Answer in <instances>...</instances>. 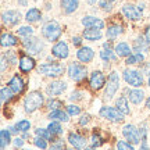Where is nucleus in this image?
<instances>
[{"instance_id": "1", "label": "nucleus", "mask_w": 150, "mask_h": 150, "mask_svg": "<svg viewBox=\"0 0 150 150\" xmlns=\"http://www.w3.org/2000/svg\"><path fill=\"white\" fill-rule=\"evenodd\" d=\"M42 104H43V95L40 92L33 91L25 97V100H24V110H25V112H33L36 111L38 108L42 107Z\"/></svg>"}, {"instance_id": "2", "label": "nucleus", "mask_w": 150, "mask_h": 150, "mask_svg": "<svg viewBox=\"0 0 150 150\" xmlns=\"http://www.w3.org/2000/svg\"><path fill=\"white\" fill-rule=\"evenodd\" d=\"M42 35L49 42H54L61 36V27L57 21H49L42 28Z\"/></svg>"}, {"instance_id": "3", "label": "nucleus", "mask_w": 150, "mask_h": 150, "mask_svg": "<svg viewBox=\"0 0 150 150\" xmlns=\"http://www.w3.org/2000/svg\"><path fill=\"white\" fill-rule=\"evenodd\" d=\"M38 71L40 72V74L46 75V76H60V75H63L64 72V65L60 64V63H46V64H42L39 65V68Z\"/></svg>"}, {"instance_id": "4", "label": "nucleus", "mask_w": 150, "mask_h": 150, "mask_svg": "<svg viewBox=\"0 0 150 150\" xmlns=\"http://www.w3.org/2000/svg\"><path fill=\"white\" fill-rule=\"evenodd\" d=\"M120 88V76L115 71H112L107 81V86H106V91H104V96L106 99H112V96L115 95V92Z\"/></svg>"}, {"instance_id": "5", "label": "nucleus", "mask_w": 150, "mask_h": 150, "mask_svg": "<svg viewBox=\"0 0 150 150\" xmlns=\"http://www.w3.org/2000/svg\"><path fill=\"white\" fill-rule=\"evenodd\" d=\"M124 79L128 85L135 86V88H139L143 85V76L136 70H125L124 71Z\"/></svg>"}, {"instance_id": "6", "label": "nucleus", "mask_w": 150, "mask_h": 150, "mask_svg": "<svg viewBox=\"0 0 150 150\" xmlns=\"http://www.w3.org/2000/svg\"><path fill=\"white\" fill-rule=\"evenodd\" d=\"M100 115L106 120L114 121V122H121L124 120V114L118 108L114 107H102L100 108Z\"/></svg>"}, {"instance_id": "7", "label": "nucleus", "mask_w": 150, "mask_h": 150, "mask_svg": "<svg viewBox=\"0 0 150 150\" xmlns=\"http://www.w3.org/2000/svg\"><path fill=\"white\" fill-rule=\"evenodd\" d=\"M22 45L28 49L31 54H40L43 50V43L38 38H24Z\"/></svg>"}, {"instance_id": "8", "label": "nucleus", "mask_w": 150, "mask_h": 150, "mask_svg": "<svg viewBox=\"0 0 150 150\" xmlns=\"http://www.w3.org/2000/svg\"><path fill=\"white\" fill-rule=\"evenodd\" d=\"M122 135H124V138L127 140H129L132 145L139 143L140 132H139V129H136V127H134V125H125L122 128Z\"/></svg>"}, {"instance_id": "9", "label": "nucleus", "mask_w": 150, "mask_h": 150, "mask_svg": "<svg viewBox=\"0 0 150 150\" xmlns=\"http://www.w3.org/2000/svg\"><path fill=\"white\" fill-rule=\"evenodd\" d=\"M68 75L71 79L74 81H81L86 76V67L78 64V63H72L68 67Z\"/></svg>"}, {"instance_id": "10", "label": "nucleus", "mask_w": 150, "mask_h": 150, "mask_svg": "<svg viewBox=\"0 0 150 150\" xmlns=\"http://www.w3.org/2000/svg\"><path fill=\"white\" fill-rule=\"evenodd\" d=\"M106 83V76L103 75L102 71H93L91 75V88L95 91L102 89Z\"/></svg>"}, {"instance_id": "11", "label": "nucleus", "mask_w": 150, "mask_h": 150, "mask_svg": "<svg viewBox=\"0 0 150 150\" xmlns=\"http://www.w3.org/2000/svg\"><path fill=\"white\" fill-rule=\"evenodd\" d=\"M122 13L128 20H132V21H138V20L142 18V11L132 4H124Z\"/></svg>"}, {"instance_id": "12", "label": "nucleus", "mask_w": 150, "mask_h": 150, "mask_svg": "<svg viewBox=\"0 0 150 150\" xmlns=\"http://www.w3.org/2000/svg\"><path fill=\"white\" fill-rule=\"evenodd\" d=\"M20 20H21V14H20L18 11H14V10L6 11V13H3V16H1V21L4 22L6 25H10V27L18 24Z\"/></svg>"}, {"instance_id": "13", "label": "nucleus", "mask_w": 150, "mask_h": 150, "mask_svg": "<svg viewBox=\"0 0 150 150\" xmlns=\"http://www.w3.org/2000/svg\"><path fill=\"white\" fill-rule=\"evenodd\" d=\"M68 142H70V145L76 150H82V149H86V140L85 138L79 134H74V132H71L68 135Z\"/></svg>"}, {"instance_id": "14", "label": "nucleus", "mask_w": 150, "mask_h": 150, "mask_svg": "<svg viewBox=\"0 0 150 150\" xmlns=\"http://www.w3.org/2000/svg\"><path fill=\"white\" fill-rule=\"evenodd\" d=\"M65 89H67V83H65V82L54 81V82H52V83L47 85L46 92H47V95H50V96H57L60 93H63Z\"/></svg>"}, {"instance_id": "15", "label": "nucleus", "mask_w": 150, "mask_h": 150, "mask_svg": "<svg viewBox=\"0 0 150 150\" xmlns=\"http://www.w3.org/2000/svg\"><path fill=\"white\" fill-rule=\"evenodd\" d=\"M82 24L86 28H89V29H103L104 28V22L100 18H96V17H92V16L83 17L82 18Z\"/></svg>"}, {"instance_id": "16", "label": "nucleus", "mask_w": 150, "mask_h": 150, "mask_svg": "<svg viewBox=\"0 0 150 150\" xmlns=\"http://www.w3.org/2000/svg\"><path fill=\"white\" fill-rule=\"evenodd\" d=\"M52 53L57 59H67L68 57V46H67V43L61 40L57 45H54L53 49H52Z\"/></svg>"}, {"instance_id": "17", "label": "nucleus", "mask_w": 150, "mask_h": 150, "mask_svg": "<svg viewBox=\"0 0 150 150\" xmlns=\"http://www.w3.org/2000/svg\"><path fill=\"white\" fill-rule=\"evenodd\" d=\"M93 56H95V53H93V50L91 47H81L76 52V57L82 63H91L93 60Z\"/></svg>"}, {"instance_id": "18", "label": "nucleus", "mask_w": 150, "mask_h": 150, "mask_svg": "<svg viewBox=\"0 0 150 150\" xmlns=\"http://www.w3.org/2000/svg\"><path fill=\"white\" fill-rule=\"evenodd\" d=\"M35 67V61H33L32 57L29 56H25V54H21V59H20V70L22 72H29Z\"/></svg>"}, {"instance_id": "19", "label": "nucleus", "mask_w": 150, "mask_h": 150, "mask_svg": "<svg viewBox=\"0 0 150 150\" xmlns=\"http://www.w3.org/2000/svg\"><path fill=\"white\" fill-rule=\"evenodd\" d=\"M8 88H10L14 93H21V92L24 91V81L21 79V76L14 75L13 79L8 82Z\"/></svg>"}, {"instance_id": "20", "label": "nucleus", "mask_w": 150, "mask_h": 150, "mask_svg": "<svg viewBox=\"0 0 150 150\" xmlns=\"http://www.w3.org/2000/svg\"><path fill=\"white\" fill-rule=\"evenodd\" d=\"M60 3H61V7H63L65 14H71V13H74L78 8L79 0H61Z\"/></svg>"}, {"instance_id": "21", "label": "nucleus", "mask_w": 150, "mask_h": 150, "mask_svg": "<svg viewBox=\"0 0 150 150\" xmlns=\"http://www.w3.org/2000/svg\"><path fill=\"white\" fill-rule=\"evenodd\" d=\"M128 96H129V100L134 103V104H139V103L143 102L145 93H143V91H140V89H132V91L128 92Z\"/></svg>"}, {"instance_id": "22", "label": "nucleus", "mask_w": 150, "mask_h": 150, "mask_svg": "<svg viewBox=\"0 0 150 150\" xmlns=\"http://www.w3.org/2000/svg\"><path fill=\"white\" fill-rule=\"evenodd\" d=\"M149 40L147 39H145L143 36H139L136 38V40H135L134 43V49L138 52V53H140V52H146V50H149Z\"/></svg>"}, {"instance_id": "23", "label": "nucleus", "mask_w": 150, "mask_h": 150, "mask_svg": "<svg viewBox=\"0 0 150 150\" xmlns=\"http://www.w3.org/2000/svg\"><path fill=\"white\" fill-rule=\"evenodd\" d=\"M114 52H115V54L120 56V57H129V56H131V49H129V46L127 43H124V42L115 45Z\"/></svg>"}, {"instance_id": "24", "label": "nucleus", "mask_w": 150, "mask_h": 150, "mask_svg": "<svg viewBox=\"0 0 150 150\" xmlns=\"http://www.w3.org/2000/svg\"><path fill=\"white\" fill-rule=\"evenodd\" d=\"M17 43H18V39H17L14 35H11V33H3V35H1V46H3V47L16 46Z\"/></svg>"}, {"instance_id": "25", "label": "nucleus", "mask_w": 150, "mask_h": 150, "mask_svg": "<svg viewBox=\"0 0 150 150\" xmlns=\"http://www.w3.org/2000/svg\"><path fill=\"white\" fill-rule=\"evenodd\" d=\"M49 118L50 120H59V121H63V122H67L70 120V114H67L65 111H63L61 108L60 110H54L49 114Z\"/></svg>"}, {"instance_id": "26", "label": "nucleus", "mask_w": 150, "mask_h": 150, "mask_svg": "<svg viewBox=\"0 0 150 150\" xmlns=\"http://www.w3.org/2000/svg\"><path fill=\"white\" fill-rule=\"evenodd\" d=\"M83 38L86 40H99L102 38L100 29H86L83 31Z\"/></svg>"}, {"instance_id": "27", "label": "nucleus", "mask_w": 150, "mask_h": 150, "mask_svg": "<svg viewBox=\"0 0 150 150\" xmlns=\"http://www.w3.org/2000/svg\"><path fill=\"white\" fill-rule=\"evenodd\" d=\"M115 107H118V110L122 112L124 115L125 114H129V107H128V102H127V97L125 96H121L117 99L115 102Z\"/></svg>"}, {"instance_id": "28", "label": "nucleus", "mask_w": 150, "mask_h": 150, "mask_svg": "<svg viewBox=\"0 0 150 150\" xmlns=\"http://www.w3.org/2000/svg\"><path fill=\"white\" fill-rule=\"evenodd\" d=\"M100 57H102L104 61H108V60H115V56L112 54V50H111V46L110 43H104V50L100 52Z\"/></svg>"}, {"instance_id": "29", "label": "nucleus", "mask_w": 150, "mask_h": 150, "mask_svg": "<svg viewBox=\"0 0 150 150\" xmlns=\"http://www.w3.org/2000/svg\"><path fill=\"white\" fill-rule=\"evenodd\" d=\"M40 17H42V13H40V10H38V8H31V10L27 13L25 20H27L28 22H35V21H38Z\"/></svg>"}, {"instance_id": "30", "label": "nucleus", "mask_w": 150, "mask_h": 150, "mask_svg": "<svg viewBox=\"0 0 150 150\" xmlns=\"http://www.w3.org/2000/svg\"><path fill=\"white\" fill-rule=\"evenodd\" d=\"M122 33V27L121 25H111V27L107 28V38L110 39H114V38H117L118 35H121Z\"/></svg>"}, {"instance_id": "31", "label": "nucleus", "mask_w": 150, "mask_h": 150, "mask_svg": "<svg viewBox=\"0 0 150 150\" xmlns=\"http://www.w3.org/2000/svg\"><path fill=\"white\" fill-rule=\"evenodd\" d=\"M0 140H1V150L6 149V146L10 143V131L7 129H1L0 131Z\"/></svg>"}, {"instance_id": "32", "label": "nucleus", "mask_w": 150, "mask_h": 150, "mask_svg": "<svg viewBox=\"0 0 150 150\" xmlns=\"http://www.w3.org/2000/svg\"><path fill=\"white\" fill-rule=\"evenodd\" d=\"M49 132L52 135H60L63 134V128H61V125H60V122H57V121H52V122L49 124Z\"/></svg>"}, {"instance_id": "33", "label": "nucleus", "mask_w": 150, "mask_h": 150, "mask_svg": "<svg viewBox=\"0 0 150 150\" xmlns=\"http://www.w3.org/2000/svg\"><path fill=\"white\" fill-rule=\"evenodd\" d=\"M143 61V54L142 53H135V54H131L129 57H127L125 63L127 64H136V63H142Z\"/></svg>"}, {"instance_id": "34", "label": "nucleus", "mask_w": 150, "mask_h": 150, "mask_svg": "<svg viewBox=\"0 0 150 150\" xmlns=\"http://www.w3.org/2000/svg\"><path fill=\"white\" fill-rule=\"evenodd\" d=\"M0 93H1V103H6V102H8V100H11L14 92L7 86V88H1V92H0Z\"/></svg>"}, {"instance_id": "35", "label": "nucleus", "mask_w": 150, "mask_h": 150, "mask_svg": "<svg viewBox=\"0 0 150 150\" xmlns=\"http://www.w3.org/2000/svg\"><path fill=\"white\" fill-rule=\"evenodd\" d=\"M16 128L18 129V131H21V132H27L28 129L31 128V122L27 121V120H22V121H20V122H17Z\"/></svg>"}, {"instance_id": "36", "label": "nucleus", "mask_w": 150, "mask_h": 150, "mask_svg": "<svg viewBox=\"0 0 150 150\" xmlns=\"http://www.w3.org/2000/svg\"><path fill=\"white\" fill-rule=\"evenodd\" d=\"M36 135L39 136V138H43V139H52L53 138V135L49 132V129H42V128H38L36 131Z\"/></svg>"}, {"instance_id": "37", "label": "nucleus", "mask_w": 150, "mask_h": 150, "mask_svg": "<svg viewBox=\"0 0 150 150\" xmlns=\"http://www.w3.org/2000/svg\"><path fill=\"white\" fill-rule=\"evenodd\" d=\"M32 33H33V28H31V27H21L18 29V35H21V36L29 38Z\"/></svg>"}, {"instance_id": "38", "label": "nucleus", "mask_w": 150, "mask_h": 150, "mask_svg": "<svg viewBox=\"0 0 150 150\" xmlns=\"http://www.w3.org/2000/svg\"><path fill=\"white\" fill-rule=\"evenodd\" d=\"M47 107L50 108V110H60V107H63V103H61V100H56V99H52L50 102L47 103Z\"/></svg>"}, {"instance_id": "39", "label": "nucleus", "mask_w": 150, "mask_h": 150, "mask_svg": "<svg viewBox=\"0 0 150 150\" xmlns=\"http://www.w3.org/2000/svg\"><path fill=\"white\" fill-rule=\"evenodd\" d=\"M117 150H135V149H134V146L129 145L128 142L118 140V142H117Z\"/></svg>"}, {"instance_id": "40", "label": "nucleus", "mask_w": 150, "mask_h": 150, "mask_svg": "<svg viewBox=\"0 0 150 150\" xmlns=\"http://www.w3.org/2000/svg\"><path fill=\"white\" fill-rule=\"evenodd\" d=\"M92 145L96 146V147H99V146L103 145V139L100 138V135L97 134V132H95V134L92 135Z\"/></svg>"}, {"instance_id": "41", "label": "nucleus", "mask_w": 150, "mask_h": 150, "mask_svg": "<svg viewBox=\"0 0 150 150\" xmlns=\"http://www.w3.org/2000/svg\"><path fill=\"white\" fill-rule=\"evenodd\" d=\"M67 112L70 115H78L81 112V108L78 106H75V104H70V106H67Z\"/></svg>"}, {"instance_id": "42", "label": "nucleus", "mask_w": 150, "mask_h": 150, "mask_svg": "<svg viewBox=\"0 0 150 150\" xmlns=\"http://www.w3.org/2000/svg\"><path fill=\"white\" fill-rule=\"evenodd\" d=\"M49 150H64V142H63V140H60V139L54 140L53 145H52V147H50Z\"/></svg>"}, {"instance_id": "43", "label": "nucleus", "mask_w": 150, "mask_h": 150, "mask_svg": "<svg viewBox=\"0 0 150 150\" xmlns=\"http://www.w3.org/2000/svg\"><path fill=\"white\" fill-rule=\"evenodd\" d=\"M33 142H35V145H36L38 147H40V149H46V147H47L46 139H43V138H39V136H38V138H35Z\"/></svg>"}, {"instance_id": "44", "label": "nucleus", "mask_w": 150, "mask_h": 150, "mask_svg": "<svg viewBox=\"0 0 150 150\" xmlns=\"http://www.w3.org/2000/svg\"><path fill=\"white\" fill-rule=\"evenodd\" d=\"M89 121H91V115H89V114H83V115L81 117V120H79V125L83 127V125H86Z\"/></svg>"}, {"instance_id": "45", "label": "nucleus", "mask_w": 150, "mask_h": 150, "mask_svg": "<svg viewBox=\"0 0 150 150\" xmlns=\"http://www.w3.org/2000/svg\"><path fill=\"white\" fill-rule=\"evenodd\" d=\"M13 143H14V147H17V149H18V147H21V146L24 145V139H21V138H16Z\"/></svg>"}, {"instance_id": "46", "label": "nucleus", "mask_w": 150, "mask_h": 150, "mask_svg": "<svg viewBox=\"0 0 150 150\" xmlns=\"http://www.w3.org/2000/svg\"><path fill=\"white\" fill-rule=\"evenodd\" d=\"M70 99L71 100H79V99H82V93L81 92H74L70 96Z\"/></svg>"}, {"instance_id": "47", "label": "nucleus", "mask_w": 150, "mask_h": 150, "mask_svg": "<svg viewBox=\"0 0 150 150\" xmlns=\"http://www.w3.org/2000/svg\"><path fill=\"white\" fill-rule=\"evenodd\" d=\"M100 7L104 8V10H110V8H111V4H110V3H106V1H100Z\"/></svg>"}, {"instance_id": "48", "label": "nucleus", "mask_w": 150, "mask_h": 150, "mask_svg": "<svg viewBox=\"0 0 150 150\" xmlns=\"http://www.w3.org/2000/svg\"><path fill=\"white\" fill-rule=\"evenodd\" d=\"M72 43H74L75 46H81V43H82V40H81V38L75 36V38H72Z\"/></svg>"}, {"instance_id": "49", "label": "nucleus", "mask_w": 150, "mask_h": 150, "mask_svg": "<svg viewBox=\"0 0 150 150\" xmlns=\"http://www.w3.org/2000/svg\"><path fill=\"white\" fill-rule=\"evenodd\" d=\"M140 150H149V147H147V142H146V138H145V139H142V146H140Z\"/></svg>"}, {"instance_id": "50", "label": "nucleus", "mask_w": 150, "mask_h": 150, "mask_svg": "<svg viewBox=\"0 0 150 150\" xmlns=\"http://www.w3.org/2000/svg\"><path fill=\"white\" fill-rule=\"evenodd\" d=\"M6 71V56H1V72Z\"/></svg>"}, {"instance_id": "51", "label": "nucleus", "mask_w": 150, "mask_h": 150, "mask_svg": "<svg viewBox=\"0 0 150 150\" xmlns=\"http://www.w3.org/2000/svg\"><path fill=\"white\" fill-rule=\"evenodd\" d=\"M146 39H147V40L150 42V27L146 29Z\"/></svg>"}, {"instance_id": "52", "label": "nucleus", "mask_w": 150, "mask_h": 150, "mask_svg": "<svg viewBox=\"0 0 150 150\" xmlns=\"http://www.w3.org/2000/svg\"><path fill=\"white\" fill-rule=\"evenodd\" d=\"M8 129H10V134H17V131H18L16 127H11V128H8Z\"/></svg>"}, {"instance_id": "53", "label": "nucleus", "mask_w": 150, "mask_h": 150, "mask_svg": "<svg viewBox=\"0 0 150 150\" xmlns=\"http://www.w3.org/2000/svg\"><path fill=\"white\" fill-rule=\"evenodd\" d=\"M18 3L21 6H27V0H18Z\"/></svg>"}, {"instance_id": "54", "label": "nucleus", "mask_w": 150, "mask_h": 150, "mask_svg": "<svg viewBox=\"0 0 150 150\" xmlns=\"http://www.w3.org/2000/svg\"><path fill=\"white\" fill-rule=\"evenodd\" d=\"M146 107H147V108H150V97H149V99H147V100H146Z\"/></svg>"}, {"instance_id": "55", "label": "nucleus", "mask_w": 150, "mask_h": 150, "mask_svg": "<svg viewBox=\"0 0 150 150\" xmlns=\"http://www.w3.org/2000/svg\"><path fill=\"white\" fill-rule=\"evenodd\" d=\"M85 150H95V149H93V147H86Z\"/></svg>"}, {"instance_id": "56", "label": "nucleus", "mask_w": 150, "mask_h": 150, "mask_svg": "<svg viewBox=\"0 0 150 150\" xmlns=\"http://www.w3.org/2000/svg\"><path fill=\"white\" fill-rule=\"evenodd\" d=\"M95 1H96V0H89V3H95Z\"/></svg>"}, {"instance_id": "57", "label": "nucleus", "mask_w": 150, "mask_h": 150, "mask_svg": "<svg viewBox=\"0 0 150 150\" xmlns=\"http://www.w3.org/2000/svg\"><path fill=\"white\" fill-rule=\"evenodd\" d=\"M149 86H150V72H149Z\"/></svg>"}, {"instance_id": "58", "label": "nucleus", "mask_w": 150, "mask_h": 150, "mask_svg": "<svg viewBox=\"0 0 150 150\" xmlns=\"http://www.w3.org/2000/svg\"><path fill=\"white\" fill-rule=\"evenodd\" d=\"M107 1H114V0H107Z\"/></svg>"}, {"instance_id": "59", "label": "nucleus", "mask_w": 150, "mask_h": 150, "mask_svg": "<svg viewBox=\"0 0 150 150\" xmlns=\"http://www.w3.org/2000/svg\"><path fill=\"white\" fill-rule=\"evenodd\" d=\"M33 1H38V0H33Z\"/></svg>"}, {"instance_id": "60", "label": "nucleus", "mask_w": 150, "mask_h": 150, "mask_svg": "<svg viewBox=\"0 0 150 150\" xmlns=\"http://www.w3.org/2000/svg\"><path fill=\"white\" fill-rule=\"evenodd\" d=\"M25 150H29V149H25Z\"/></svg>"}, {"instance_id": "61", "label": "nucleus", "mask_w": 150, "mask_h": 150, "mask_svg": "<svg viewBox=\"0 0 150 150\" xmlns=\"http://www.w3.org/2000/svg\"><path fill=\"white\" fill-rule=\"evenodd\" d=\"M149 124H150V121H149Z\"/></svg>"}]
</instances>
